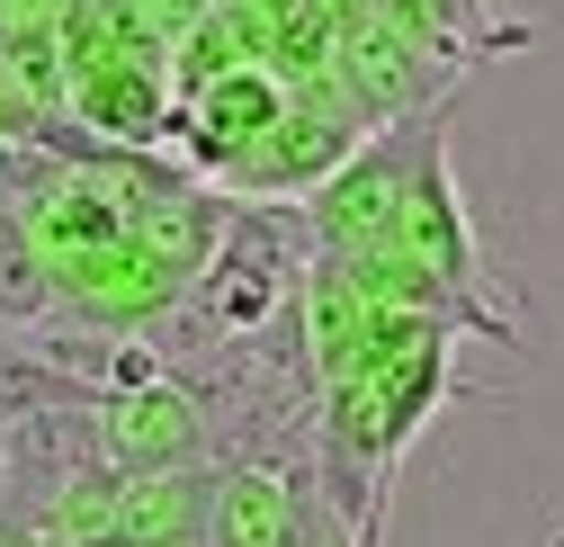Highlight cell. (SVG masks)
Segmentation results:
<instances>
[{"label": "cell", "instance_id": "5", "mask_svg": "<svg viewBox=\"0 0 564 547\" xmlns=\"http://www.w3.org/2000/svg\"><path fill=\"white\" fill-rule=\"evenodd\" d=\"M206 538V466L188 475H117L108 547H197Z\"/></svg>", "mask_w": 564, "mask_h": 547}, {"label": "cell", "instance_id": "1", "mask_svg": "<svg viewBox=\"0 0 564 547\" xmlns=\"http://www.w3.org/2000/svg\"><path fill=\"white\" fill-rule=\"evenodd\" d=\"M386 251H403L412 269H431L457 305L511 323L502 305H492V269H484V243H475V225H466V197H457V171H448V108H440L431 135L412 144V171H403V197H394Z\"/></svg>", "mask_w": 564, "mask_h": 547}, {"label": "cell", "instance_id": "3", "mask_svg": "<svg viewBox=\"0 0 564 547\" xmlns=\"http://www.w3.org/2000/svg\"><path fill=\"white\" fill-rule=\"evenodd\" d=\"M440 117V108H431ZM431 117H403V126H377L359 135V153H349L296 216V243L305 260H359V251H386L394 234V197H403V171H412V144L431 135Z\"/></svg>", "mask_w": 564, "mask_h": 547}, {"label": "cell", "instance_id": "4", "mask_svg": "<svg viewBox=\"0 0 564 547\" xmlns=\"http://www.w3.org/2000/svg\"><path fill=\"white\" fill-rule=\"evenodd\" d=\"M73 135L82 144H108V153H153L171 144V54H108L90 73H73Z\"/></svg>", "mask_w": 564, "mask_h": 547}, {"label": "cell", "instance_id": "2", "mask_svg": "<svg viewBox=\"0 0 564 547\" xmlns=\"http://www.w3.org/2000/svg\"><path fill=\"white\" fill-rule=\"evenodd\" d=\"M349 538L314 485V466H288L269 449H234L206 466V538L197 547H323Z\"/></svg>", "mask_w": 564, "mask_h": 547}, {"label": "cell", "instance_id": "6", "mask_svg": "<svg viewBox=\"0 0 564 547\" xmlns=\"http://www.w3.org/2000/svg\"><path fill=\"white\" fill-rule=\"evenodd\" d=\"M555 547H564V538H555Z\"/></svg>", "mask_w": 564, "mask_h": 547}]
</instances>
